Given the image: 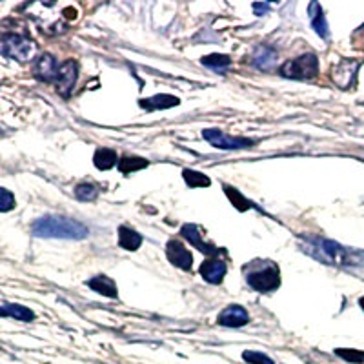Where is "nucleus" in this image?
I'll list each match as a JSON object with an SVG mask.
<instances>
[{
	"instance_id": "nucleus-1",
	"label": "nucleus",
	"mask_w": 364,
	"mask_h": 364,
	"mask_svg": "<svg viewBox=\"0 0 364 364\" xmlns=\"http://www.w3.org/2000/svg\"><path fill=\"white\" fill-rule=\"evenodd\" d=\"M301 250L314 257L315 261L331 266H360L364 262V253L355 250L344 248L336 240H328L323 237L302 235Z\"/></svg>"
},
{
	"instance_id": "nucleus-2",
	"label": "nucleus",
	"mask_w": 364,
	"mask_h": 364,
	"mask_svg": "<svg viewBox=\"0 0 364 364\" xmlns=\"http://www.w3.org/2000/svg\"><path fill=\"white\" fill-rule=\"evenodd\" d=\"M31 232L35 237H42V239H71L80 240L86 239L90 230L84 226L82 223H77L68 217H42V219L35 220L31 226Z\"/></svg>"
},
{
	"instance_id": "nucleus-3",
	"label": "nucleus",
	"mask_w": 364,
	"mask_h": 364,
	"mask_svg": "<svg viewBox=\"0 0 364 364\" xmlns=\"http://www.w3.org/2000/svg\"><path fill=\"white\" fill-rule=\"evenodd\" d=\"M248 286L259 294L277 290L281 286V269L272 261H253L242 268Z\"/></svg>"
},
{
	"instance_id": "nucleus-4",
	"label": "nucleus",
	"mask_w": 364,
	"mask_h": 364,
	"mask_svg": "<svg viewBox=\"0 0 364 364\" xmlns=\"http://www.w3.org/2000/svg\"><path fill=\"white\" fill-rule=\"evenodd\" d=\"M37 46L29 37L21 33H4L0 35V55L26 63L29 58H33Z\"/></svg>"
},
{
	"instance_id": "nucleus-5",
	"label": "nucleus",
	"mask_w": 364,
	"mask_h": 364,
	"mask_svg": "<svg viewBox=\"0 0 364 364\" xmlns=\"http://www.w3.org/2000/svg\"><path fill=\"white\" fill-rule=\"evenodd\" d=\"M318 73V60L314 53H304L297 58H291L288 63L282 64L281 75L286 79L308 80L317 77Z\"/></svg>"
},
{
	"instance_id": "nucleus-6",
	"label": "nucleus",
	"mask_w": 364,
	"mask_h": 364,
	"mask_svg": "<svg viewBox=\"0 0 364 364\" xmlns=\"http://www.w3.org/2000/svg\"><path fill=\"white\" fill-rule=\"evenodd\" d=\"M203 136L211 146H215V148L219 149H246L255 146V141H252V139H245V136H230L224 132H220V129H204Z\"/></svg>"
},
{
	"instance_id": "nucleus-7",
	"label": "nucleus",
	"mask_w": 364,
	"mask_h": 364,
	"mask_svg": "<svg viewBox=\"0 0 364 364\" xmlns=\"http://www.w3.org/2000/svg\"><path fill=\"white\" fill-rule=\"evenodd\" d=\"M77 79H79V66L75 60H66L58 66L57 80H55V86H57V91L63 97H70L71 91H73L75 84H77Z\"/></svg>"
},
{
	"instance_id": "nucleus-8",
	"label": "nucleus",
	"mask_w": 364,
	"mask_h": 364,
	"mask_svg": "<svg viewBox=\"0 0 364 364\" xmlns=\"http://www.w3.org/2000/svg\"><path fill=\"white\" fill-rule=\"evenodd\" d=\"M166 257L168 261L175 266V268L181 269H191L193 266V255L188 252V248H184L182 242L171 239L168 245H166Z\"/></svg>"
},
{
	"instance_id": "nucleus-9",
	"label": "nucleus",
	"mask_w": 364,
	"mask_h": 364,
	"mask_svg": "<svg viewBox=\"0 0 364 364\" xmlns=\"http://www.w3.org/2000/svg\"><path fill=\"white\" fill-rule=\"evenodd\" d=\"M250 323V315L239 304H232V306L224 308L219 314V324L226 328H240Z\"/></svg>"
},
{
	"instance_id": "nucleus-10",
	"label": "nucleus",
	"mask_w": 364,
	"mask_h": 364,
	"mask_svg": "<svg viewBox=\"0 0 364 364\" xmlns=\"http://www.w3.org/2000/svg\"><path fill=\"white\" fill-rule=\"evenodd\" d=\"M35 77L38 80H44V82H55L57 80V73H58V64L55 60L53 55H41V57L35 60Z\"/></svg>"
},
{
	"instance_id": "nucleus-11",
	"label": "nucleus",
	"mask_w": 364,
	"mask_h": 364,
	"mask_svg": "<svg viewBox=\"0 0 364 364\" xmlns=\"http://www.w3.org/2000/svg\"><path fill=\"white\" fill-rule=\"evenodd\" d=\"M357 70H359V63H357V60L344 58V60H341V63L333 68V73H331L333 82L341 87H348L353 82V79H355Z\"/></svg>"
},
{
	"instance_id": "nucleus-12",
	"label": "nucleus",
	"mask_w": 364,
	"mask_h": 364,
	"mask_svg": "<svg viewBox=\"0 0 364 364\" xmlns=\"http://www.w3.org/2000/svg\"><path fill=\"white\" fill-rule=\"evenodd\" d=\"M181 233L184 239L190 240L195 248H199L200 252L206 253V255L215 257V255H220V253H223V250H219V248H215V246H211V245H208V242H204L203 233L199 232V226H195V224H184L181 230Z\"/></svg>"
},
{
	"instance_id": "nucleus-13",
	"label": "nucleus",
	"mask_w": 364,
	"mask_h": 364,
	"mask_svg": "<svg viewBox=\"0 0 364 364\" xmlns=\"http://www.w3.org/2000/svg\"><path fill=\"white\" fill-rule=\"evenodd\" d=\"M308 17H310L311 28L315 29V33H317L318 37L321 38L330 37V29H328L326 17H324L323 8H321L318 2H311V4L308 6Z\"/></svg>"
},
{
	"instance_id": "nucleus-14",
	"label": "nucleus",
	"mask_w": 364,
	"mask_h": 364,
	"mask_svg": "<svg viewBox=\"0 0 364 364\" xmlns=\"http://www.w3.org/2000/svg\"><path fill=\"white\" fill-rule=\"evenodd\" d=\"M199 272L204 277V281L211 282V284H220L224 275H226V262L219 261V259H215V261H206L203 262Z\"/></svg>"
},
{
	"instance_id": "nucleus-15",
	"label": "nucleus",
	"mask_w": 364,
	"mask_h": 364,
	"mask_svg": "<svg viewBox=\"0 0 364 364\" xmlns=\"http://www.w3.org/2000/svg\"><path fill=\"white\" fill-rule=\"evenodd\" d=\"M253 66L259 68V70H272L275 64H277V51L269 48V46H261L257 48V51L253 53L252 58Z\"/></svg>"
},
{
	"instance_id": "nucleus-16",
	"label": "nucleus",
	"mask_w": 364,
	"mask_h": 364,
	"mask_svg": "<svg viewBox=\"0 0 364 364\" xmlns=\"http://www.w3.org/2000/svg\"><path fill=\"white\" fill-rule=\"evenodd\" d=\"M87 286H90L91 290L97 291V294L104 295V297H112L115 299L117 295V284L113 279L106 277V275H97V277H91L90 281L86 282Z\"/></svg>"
},
{
	"instance_id": "nucleus-17",
	"label": "nucleus",
	"mask_w": 364,
	"mask_h": 364,
	"mask_svg": "<svg viewBox=\"0 0 364 364\" xmlns=\"http://www.w3.org/2000/svg\"><path fill=\"white\" fill-rule=\"evenodd\" d=\"M142 237L141 233H136L135 230L128 226H119V246L120 248L128 250V252H135L141 248Z\"/></svg>"
},
{
	"instance_id": "nucleus-18",
	"label": "nucleus",
	"mask_w": 364,
	"mask_h": 364,
	"mask_svg": "<svg viewBox=\"0 0 364 364\" xmlns=\"http://www.w3.org/2000/svg\"><path fill=\"white\" fill-rule=\"evenodd\" d=\"M0 317H13L15 321L31 323L35 318V314L29 308L21 306V304H0Z\"/></svg>"
},
{
	"instance_id": "nucleus-19",
	"label": "nucleus",
	"mask_w": 364,
	"mask_h": 364,
	"mask_svg": "<svg viewBox=\"0 0 364 364\" xmlns=\"http://www.w3.org/2000/svg\"><path fill=\"white\" fill-rule=\"evenodd\" d=\"M181 100L173 95H155L151 99H142L141 106L144 109H149V112H155V109H166V108H173V106H178Z\"/></svg>"
},
{
	"instance_id": "nucleus-20",
	"label": "nucleus",
	"mask_w": 364,
	"mask_h": 364,
	"mask_svg": "<svg viewBox=\"0 0 364 364\" xmlns=\"http://www.w3.org/2000/svg\"><path fill=\"white\" fill-rule=\"evenodd\" d=\"M93 164L99 168V170H109L113 166L117 164V154L113 149L108 148H99L93 155Z\"/></svg>"
},
{
	"instance_id": "nucleus-21",
	"label": "nucleus",
	"mask_w": 364,
	"mask_h": 364,
	"mask_svg": "<svg viewBox=\"0 0 364 364\" xmlns=\"http://www.w3.org/2000/svg\"><path fill=\"white\" fill-rule=\"evenodd\" d=\"M203 64L210 70H213L215 73H226V70L232 66V58L228 55H208V57H203Z\"/></svg>"
},
{
	"instance_id": "nucleus-22",
	"label": "nucleus",
	"mask_w": 364,
	"mask_h": 364,
	"mask_svg": "<svg viewBox=\"0 0 364 364\" xmlns=\"http://www.w3.org/2000/svg\"><path fill=\"white\" fill-rule=\"evenodd\" d=\"M148 164L149 162L142 157H122L119 161V170L120 173L129 175L133 173V171L144 170V168H148Z\"/></svg>"
},
{
	"instance_id": "nucleus-23",
	"label": "nucleus",
	"mask_w": 364,
	"mask_h": 364,
	"mask_svg": "<svg viewBox=\"0 0 364 364\" xmlns=\"http://www.w3.org/2000/svg\"><path fill=\"white\" fill-rule=\"evenodd\" d=\"M75 197L82 203H91L99 197V188L91 182H82V184H77L75 186Z\"/></svg>"
},
{
	"instance_id": "nucleus-24",
	"label": "nucleus",
	"mask_w": 364,
	"mask_h": 364,
	"mask_svg": "<svg viewBox=\"0 0 364 364\" xmlns=\"http://www.w3.org/2000/svg\"><path fill=\"white\" fill-rule=\"evenodd\" d=\"M223 188H224V193L228 195V199L232 200V204L239 211H246L253 206L248 199H245V197H242V193H240L239 190H235V188H232V186H226V184H224Z\"/></svg>"
},
{
	"instance_id": "nucleus-25",
	"label": "nucleus",
	"mask_w": 364,
	"mask_h": 364,
	"mask_svg": "<svg viewBox=\"0 0 364 364\" xmlns=\"http://www.w3.org/2000/svg\"><path fill=\"white\" fill-rule=\"evenodd\" d=\"M182 177H184V181H186V184L190 188H208L211 184L210 177L193 170H184L182 171Z\"/></svg>"
},
{
	"instance_id": "nucleus-26",
	"label": "nucleus",
	"mask_w": 364,
	"mask_h": 364,
	"mask_svg": "<svg viewBox=\"0 0 364 364\" xmlns=\"http://www.w3.org/2000/svg\"><path fill=\"white\" fill-rule=\"evenodd\" d=\"M336 353L339 357H343L344 360H348V363H364V352H359V350H350V348H339V350H336Z\"/></svg>"
},
{
	"instance_id": "nucleus-27",
	"label": "nucleus",
	"mask_w": 364,
	"mask_h": 364,
	"mask_svg": "<svg viewBox=\"0 0 364 364\" xmlns=\"http://www.w3.org/2000/svg\"><path fill=\"white\" fill-rule=\"evenodd\" d=\"M13 208H15V195L6 188H0V211L6 213V211H11Z\"/></svg>"
},
{
	"instance_id": "nucleus-28",
	"label": "nucleus",
	"mask_w": 364,
	"mask_h": 364,
	"mask_svg": "<svg viewBox=\"0 0 364 364\" xmlns=\"http://www.w3.org/2000/svg\"><path fill=\"white\" fill-rule=\"evenodd\" d=\"M242 359L246 360V363L250 364H275L272 359H269L266 353H261V352H245L242 353Z\"/></svg>"
},
{
	"instance_id": "nucleus-29",
	"label": "nucleus",
	"mask_w": 364,
	"mask_h": 364,
	"mask_svg": "<svg viewBox=\"0 0 364 364\" xmlns=\"http://www.w3.org/2000/svg\"><path fill=\"white\" fill-rule=\"evenodd\" d=\"M253 9H255V13L261 17V15H264V11H268L269 6L268 4H253Z\"/></svg>"
},
{
	"instance_id": "nucleus-30",
	"label": "nucleus",
	"mask_w": 364,
	"mask_h": 364,
	"mask_svg": "<svg viewBox=\"0 0 364 364\" xmlns=\"http://www.w3.org/2000/svg\"><path fill=\"white\" fill-rule=\"evenodd\" d=\"M359 304H360V308H363V310H364V297H360V301H359Z\"/></svg>"
}]
</instances>
